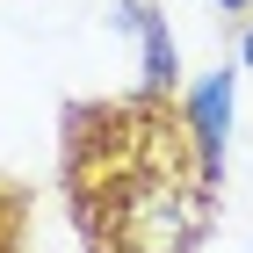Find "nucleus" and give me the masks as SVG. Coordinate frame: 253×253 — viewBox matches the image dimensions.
I'll return each mask as SVG.
<instances>
[{
	"label": "nucleus",
	"instance_id": "f257e3e1",
	"mask_svg": "<svg viewBox=\"0 0 253 253\" xmlns=\"http://www.w3.org/2000/svg\"><path fill=\"white\" fill-rule=\"evenodd\" d=\"M188 123L167 109H80L73 116V203L109 253H188L210 159L188 152Z\"/></svg>",
	"mask_w": 253,
	"mask_h": 253
},
{
	"label": "nucleus",
	"instance_id": "f03ea898",
	"mask_svg": "<svg viewBox=\"0 0 253 253\" xmlns=\"http://www.w3.org/2000/svg\"><path fill=\"white\" fill-rule=\"evenodd\" d=\"M224 123H232V80L217 73V80H203V87H195V116H188L195 152L210 159V174H217V159H224Z\"/></svg>",
	"mask_w": 253,
	"mask_h": 253
},
{
	"label": "nucleus",
	"instance_id": "7ed1b4c3",
	"mask_svg": "<svg viewBox=\"0 0 253 253\" xmlns=\"http://www.w3.org/2000/svg\"><path fill=\"white\" fill-rule=\"evenodd\" d=\"M123 22H130L137 37H145V80H152L159 94H167V87H174V43H167V29H159V15H145V7H130Z\"/></svg>",
	"mask_w": 253,
	"mask_h": 253
},
{
	"label": "nucleus",
	"instance_id": "20e7f679",
	"mask_svg": "<svg viewBox=\"0 0 253 253\" xmlns=\"http://www.w3.org/2000/svg\"><path fill=\"white\" fill-rule=\"evenodd\" d=\"M246 65H253V37H246Z\"/></svg>",
	"mask_w": 253,
	"mask_h": 253
},
{
	"label": "nucleus",
	"instance_id": "39448f33",
	"mask_svg": "<svg viewBox=\"0 0 253 253\" xmlns=\"http://www.w3.org/2000/svg\"><path fill=\"white\" fill-rule=\"evenodd\" d=\"M224 7H246V0H224Z\"/></svg>",
	"mask_w": 253,
	"mask_h": 253
}]
</instances>
